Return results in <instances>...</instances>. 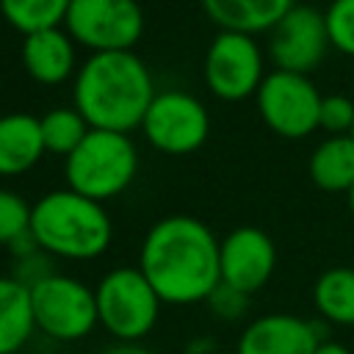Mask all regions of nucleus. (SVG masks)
Here are the masks:
<instances>
[{
  "mask_svg": "<svg viewBox=\"0 0 354 354\" xmlns=\"http://www.w3.org/2000/svg\"><path fill=\"white\" fill-rule=\"evenodd\" d=\"M138 268L163 304L207 301L221 282V243L205 221L166 216L149 227Z\"/></svg>",
  "mask_w": 354,
  "mask_h": 354,
  "instance_id": "nucleus-1",
  "label": "nucleus"
},
{
  "mask_svg": "<svg viewBox=\"0 0 354 354\" xmlns=\"http://www.w3.org/2000/svg\"><path fill=\"white\" fill-rule=\"evenodd\" d=\"M152 100V75L130 50L94 53L75 80V108L94 130H133L144 122Z\"/></svg>",
  "mask_w": 354,
  "mask_h": 354,
  "instance_id": "nucleus-2",
  "label": "nucleus"
},
{
  "mask_svg": "<svg viewBox=\"0 0 354 354\" xmlns=\"http://www.w3.org/2000/svg\"><path fill=\"white\" fill-rule=\"evenodd\" d=\"M30 230L47 254L66 260L100 257L113 235L105 207L77 191H53L33 205Z\"/></svg>",
  "mask_w": 354,
  "mask_h": 354,
  "instance_id": "nucleus-3",
  "label": "nucleus"
},
{
  "mask_svg": "<svg viewBox=\"0 0 354 354\" xmlns=\"http://www.w3.org/2000/svg\"><path fill=\"white\" fill-rule=\"evenodd\" d=\"M136 166L138 158L127 133L91 127L80 147L66 158V180L72 191L100 202L124 191L136 177Z\"/></svg>",
  "mask_w": 354,
  "mask_h": 354,
  "instance_id": "nucleus-4",
  "label": "nucleus"
},
{
  "mask_svg": "<svg viewBox=\"0 0 354 354\" xmlns=\"http://www.w3.org/2000/svg\"><path fill=\"white\" fill-rule=\"evenodd\" d=\"M94 296L100 326L119 343H138L147 337L155 329L163 304L141 268L130 266L111 268L94 288Z\"/></svg>",
  "mask_w": 354,
  "mask_h": 354,
  "instance_id": "nucleus-5",
  "label": "nucleus"
},
{
  "mask_svg": "<svg viewBox=\"0 0 354 354\" xmlns=\"http://www.w3.org/2000/svg\"><path fill=\"white\" fill-rule=\"evenodd\" d=\"M30 310L36 329L61 343L80 340L100 326L94 290L64 274H53L30 288Z\"/></svg>",
  "mask_w": 354,
  "mask_h": 354,
  "instance_id": "nucleus-6",
  "label": "nucleus"
},
{
  "mask_svg": "<svg viewBox=\"0 0 354 354\" xmlns=\"http://www.w3.org/2000/svg\"><path fill=\"white\" fill-rule=\"evenodd\" d=\"M324 97L307 75L277 69L257 88V108L266 124L285 138H304L318 127Z\"/></svg>",
  "mask_w": 354,
  "mask_h": 354,
  "instance_id": "nucleus-7",
  "label": "nucleus"
},
{
  "mask_svg": "<svg viewBox=\"0 0 354 354\" xmlns=\"http://www.w3.org/2000/svg\"><path fill=\"white\" fill-rule=\"evenodd\" d=\"M66 28L72 39L94 53H116L138 41L144 14L136 0H72Z\"/></svg>",
  "mask_w": 354,
  "mask_h": 354,
  "instance_id": "nucleus-8",
  "label": "nucleus"
},
{
  "mask_svg": "<svg viewBox=\"0 0 354 354\" xmlns=\"http://www.w3.org/2000/svg\"><path fill=\"white\" fill-rule=\"evenodd\" d=\"M141 124L149 144H155L160 152L169 155H185L199 149L210 130L205 105L185 91L155 94Z\"/></svg>",
  "mask_w": 354,
  "mask_h": 354,
  "instance_id": "nucleus-9",
  "label": "nucleus"
},
{
  "mask_svg": "<svg viewBox=\"0 0 354 354\" xmlns=\"http://www.w3.org/2000/svg\"><path fill=\"white\" fill-rule=\"evenodd\" d=\"M205 80L221 100H243L263 83V58L252 36L221 30L205 55Z\"/></svg>",
  "mask_w": 354,
  "mask_h": 354,
  "instance_id": "nucleus-10",
  "label": "nucleus"
},
{
  "mask_svg": "<svg viewBox=\"0 0 354 354\" xmlns=\"http://www.w3.org/2000/svg\"><path fill=\"white\" fill-rule=\"evenodd\" d=\"M326 17L310 6H293L271 28V58L279 69L307 75L326 55Z\"/></svg>",
  "mask_w": 354,
  "mask_h": 354,
  "instance_id": "nucleus-11",
  "label": "nucleus"
},
{
  "mask_svg": "<svg viewBox=\"0 0 354 354\" xmlns=\"http://www.w3.org/2000/svg\"><path fill=\"white\" fill-rule=\"evenodd\" d=\"M274 266V241L257 227H238L221 241V282L246 296L271 279Z\"/></svg>",
  "mask_w": 354,
  "mask_h": 354,
  "instance_id": "nucleus-12",
  "label": "nucleus"
},
{
  "mask_svg": "<svg viewBox=\"0 0 354 354\" xmlns=\"http://www.w3.org/2000/svg\"><path fill=\"white\" fill-rule=\"evenodd\" d=\"M321 343V329L313 321L290 313H268L243 326L235 354H315Z\"/></svg>",
  "mask_w": 354,
  "mask_h": 354,
  "instance_id": "nucleus-13",
  "label": "nucleus"
},
{
  "mask_svg": "<svg viewBox=\"0 0 354 354\" xmlns=\"http://www.w3.org/2000/svg\"><path fill=\"white\" fill-rule=\"evenodd\" d=\"M202 6L221 30L252 36L274 28L293 8V0H202Z\"/></svg>",
  "mask_w": 354,
  "mask_h": 354,
  "instance_id": "nucleus-14",
  "label": "nucleus"
},
{
  "mask_svg": "<svg viewBox=\"0 0 354 354\" xmlns=\"http://www.w3.org/2000/svg\"><path fill=\"white\" fill-rule=\"evenodd\" d=\"M44 152L41 124L30 113L0 116V174H19L30 169Z\"/></svg>",
  "mask_w": 354,
  "mask_h": 354,
  "instance_id": "nucleus-15",
  "label": "nucleus"
},
{
  "mask_svg": "<svg viewBox=\"0 0 354 354\" xmlns=\"http://www.w3.org/2000/svg\"><path fill=\"white\" fill-rule=\"evenodd\" d=\"M22 61L36 80L61 83L72 72V61H75L72 41L58 28L28 33L25 44H22Z\"/></svg>",
  "mask_w": 354,
  "mask_h": 354,
  "instance_id": "nucleus-16",
  "label": "nucleus"
},
{
  "mask_svg": "<svg viewBox=\"0 0 354 354\" xmlns=\"http://www.w3.org/2000/svg\"><path fill=\"white\" fill-rule=\"evenodd\" d=\"M33 329L30 290L14 277H0V354H17Z\"/></svg>",
  "mask_w": 354,
  "mask_h": 354,
  "instance_id": "nucleus-17",
  "label": "nucleus"
},
{
  "mask_svg": "<svg viewBox=\"0 0 354 354\" xmlns=\"http://www.w3.org/2000/svg\"><path fill=\"white\" fill-rule=\"evenodd\" d=\"M310 177L321 191L348 194L354 185V138L332 136L318 144L310 158Z\"/></svg>",
  "mask_w": 354,
  "mask_h": 354,
  "instance_id": "nucleus-18",
  "label": "nucleus"
},
{
  "mask_svg": "<svg viewBox=\"0 0 354 354\" xmlns=\"http://www.w3.org/2000/svg\"><path fill=\"white\" fill-rule=\"evenodd\" d=\"M315 310L337 326H354V268H326L313 288Z\"/></svg>",
  "mask_w": 354,
  "mask_h": 354,
  "instance_id": "nucleus-19",
  "label": "nucleus"
},
{
  "mask_svg": "<svg viewBox=\"0 0 354 354\" xmlns=\"http://www.w3.org/2000/svg\"><path fill=\"white\" fill-rule=\"evenodd\" d=\"M41 124V141H44V149L50 152H58V155H72L80 141L88 136V122L80 116L77 108H53L50 113H44L39 119Z\"/></svg>",
  "mask_w": 354,
  "mask_h": 354,
  "instance_id": "nucleus-20",
  "label": "nucleus"
},
{
  "mask_svg": "<svg viewBox=\"0 0 354 354\" xmlns=\"http://www.w3.org/2000/svg\"><path fill=\"white\" fill-rule=\"evenodd\" d=\"M69 6L72 0H0L6 19L17 30H25V36L36 30L58 28V22L66 19Z\"/></svg>",
  "mask_w": 354,
  "mask_h": 354,
  "instance_id": "nucleus-21",
  "label": "nucleus"
},
{
  "mask_svg": "<svg viewBox=\"0 0 354 354\" xmlns=\"http://www.w3.org/2000/svg\"><path fill=\"white\" fill-rule=\"evenodd\" d=\"M30 213L28 202L14 191H0V243H11L22 232L30 230Z\"/></svg>",
  "mask_w": 354,
  "mask_h": 354,
  "instance_id": "nucleus-22",
  "label": "nucleus"
},
{
  "mask_svg": "<svg viewBox=\"0 0 354 354\" xmlns=\"http://www.w3.org/2000/svg\"><path fill=\"white\" fill-rule=\"evenodd\" d=\"M324 17L329 44L346 55H354V0H335Z\"/></svg>",
  "mask_w": 354,
  "mask_h": 354,
  "instance_id": "nucleus-23",
  "label": "nucleus"
},
{
  "mask_svg": "<svg viewBox=\"0 0 354 354\" xmlns=\"http://www.w3.org/2000/svg\"><path fill=\"white\" fill-rule=\"evenodd\" d=\"M318 127H324L326 133H335V136H343V133L351 136V127H354V102L348 97H340V94L324 97Z\"/></svg>",
  "mask_w": 354,
  "mask_h": 354,
  "instance_id": "nucleus-24",
  "label": "nucleus"
},
{
  "mask_svg": "<svg viewBox=\"0 0 354 354\" xmlns=\"http://www.w3.org/2000/svg\"><path fill=\"white\" fill-rule=\"evenodd\" d=\"M207 304H210V310H213L218 318L235 321V318H241V315L246 313L249 296L241 293V290H235V288H230V285H224V282H218V288L210 293Z\"/></svg>",
  "mask_w": 354,
  "mask_h": 354,
  "instance_id": "nucleus-25",
  "label": "nucleus"
},
{
  "mask_svg": "<svg viewBox=\"0 0 354 354\" xmlns=\"http://www.w3.org/2000/svg\"><path fill=\"white\" fill-rule=\"evenodd\" d=\"M55 271H53V263H50V257H47V252L41 249V252H36V254H28V257H19L17 260V266H14V279L17 282H22L28 290L33 288V285H39L41 279H47V277H53Z\"/></svg>",
  "mask_w": 354,
  "mask_h": 354,
  "instance_id": "nucleus-26",
  "label": "nucleus"
},
{
  "mask_svg": "<svg viewBox=\"0 0 354 354\" xmlns=\"http://www.w3.org/2000/svg\"><path fill=\"white\" fill-rule=\"evenodd\" d=\"M102 354H155V351L147 348V346H141V343H116V346L105 348Z\"/></svg>",
  "mask_w": 354,
  "mask_h": 354,
  "instance_id": "nucleus-27",
  "label": "nucleus"
},
{
  "mask_svg": "<svg viewBox=\"0 0 354 354\" xmlns=\"http://www.w3.org/2000/svg\"><path fill=\"white\" fill-rule=\"evenodd\" d=\"M315 354H351L343 343H332V340H324L321 346H318V351Z\"/></svg>",
  "mask_w": 354,
  "mask_h": 354,
  "instance_id": "nucleus-28",
  "label": "nucleus"
},
{
  "mask_svg": "<svg viewBox=\"0 0 354 354\" xmlns=\"http://www.w3.org/2000/svg\"><path fill=\"white\" fill-rule=\"evenodd\" d=\"M348 210H351V218H354V185H351V191H348Z\"/></svg>",
  "mask_w": 354,
  "mask_h": 354,
  "instance_id": "nucleus-29",
  "label": "nucleus"
},
{
  "mask_svg": "<svg viewBox=\"0 0 354 354\" xmlns=\"http://www.w3.org/2000/svg\"><path fill=\"white\" fill-rule=\"evenodd\" d=\"M351 138H354V127H351Z\"/></svg>",
  "mask_w": 354,
  "mask_h": 354,
  "instance_id": "nucleus-30",
  "label": "nucleus"
}]
</instances>
